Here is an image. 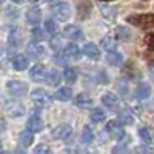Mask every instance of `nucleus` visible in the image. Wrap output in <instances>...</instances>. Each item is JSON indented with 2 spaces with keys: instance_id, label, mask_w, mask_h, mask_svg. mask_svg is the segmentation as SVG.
<instances>
[{
  "instance_id": "36",
  "label": "nucleus",
  "mask_w": 154,
  "mask_h": 154,
  "mask_svg": "<svg viewBox=\"0 0 154 154\" xmlns=\"http://www.w3.org/2000/svg\"><path fill=\"white\" fill-rule=\"evenodd\" d=\"M117 88H119V91H120V94L122 96H126V93H128V85H126V82L125 80H119L117 82Z\"/></svg>"
},
{
  "instance_id": "19",
  "label": "nucleus",
  "mask_w": 154,
  "mask_h": 154,
  "mask_svg": "<svg viewBox=\"0 0 154 154\" xmlns=\"http://www.w3.org/2000/svg\"><path fill=\"white\" fill-rule=\"evenodd\" d=\"M28 54L31 57H34V59H42L45 56V49H43V46L40 43H34L32 42L31 45H28Z\"/></svg>"
},
{
  "instance_id": "29",
  "label": "nucleus",
  "mask_w": 154,
  "mask_h": 154,
  "mask_svg": "<svg viewBox=\"0 0 154 154\" xmlns=\"http://www.w3.org/2000/svg\"><path fill=\"white\" fill-rule=\"evenodd\" d=\"M62 75H63V79H65L68 83H74L75 79H77V74H75V71L72 68H65L63 72H62Z\"/></svg>"
},
{
  "instance_id": "27",
  "label": "nucleus",
  "mask_w": 154,
  "mask_h": 154,
  "mask_svg": "<svg viewBox=\"0 0 154 154\" xmlns=\"http://www.w3.org/2000/svg\"><path fill=\"white\" fill-rule=\"evenodd\" d=\"M89 117H91V120L94 122V123H100V122H103L105 120V111L102 109V108H94L93 111H91V114H89Z\"/></svg>"
},
{
  "instance_id": "13",
  "label": "nucleus",
  "mask_w": 154,
  "mask_h": 154,
  "mask_svg": "<svg viewBox=\"0 0 154 154\" xmlns=\"http://www.w3.org/2000/svg\"><path fill=\"white\" fill-rule=\"evenodd\" d=\"M26 20H28L29 25L38 28V23H40V20H42V11L38 9L37 6L31 8V9L28 11V14H26Z\"/></svg>"
},
{
  "instance_id": "35",
  "label": "nucleus",
  "mask_w": 154,
  "mask_h": 154,
  "mask_svg": "<svg viewBox=\"0 0 154 154\" xmlns=\"http://www.w3.org/2000/svg\"><path fill=\"white\" fill-rule=\"evenodd\" d=\"M34 154H51V149L48 145H37V148L34 149Z\"/></svg>"
},
{
  "instance_id": "39",
  "label": "nucleus",
  "mask_w": 154,
  "mask_h": 154,
  "mask_svg": "<svg viewBox=\"0 0 154 154\" xmlns=\"http://www.w3.org/2000/svg\"><path fill=\"white\" fill-rule=\"evenodd\" d=\"M48 3H54V5H57V3H60V0H46Z\"/></svg>"
},
{
  "instance_id": "2",
  "label": "nucleus",
  "mask_w": 154,
  "mask_h": 154,
  "mask_svg": "<svg viewBox=\"0 0 154 154\" xmlns=\"http://www.w3.org/2000/svg\"><path fill=\"white\" fill-rule=\"evenodd\" d=\"M6 91L9 93L11 97H22L28 93V85L22 80L12 79L6 82Z\"/></svg>"
},
{
  "instance_id": "37",
  "label": "nucleus",
  "mask_w": 154,
  "mask_h": 154,
  "mask_svg": "<svg viewBox=\"0 0 154 154\" xmlns=\"http://www.w3.org/2000/svg\"><path fill=\"white\" fill-rule=\"evenodd\" d=\"M112 154H128V148L120 143V145H117V146L112 148Z\"/></svg>"
},
{
  "instance_id": "12",
  "label": "nucleus",
  "mask_w": 154,
  "mask_h": 154,
  "mask_svg": "<svg viewBox=\"0 0 154 154\" xmlns=\"http://www.w3.org/2000/svg\"><path fill=\"white\" fill-rule=\"evenodd\" d=\"M71 133H72V130H71L69 125H59V126H56L53 130V137L57 139V140H62V139L69 137Z\"/></svg>"
},
{
  "instance_id": "33",
  "label": "nucleus",
  "mask_w": 154,
  "mask_h": 154,
  "mask_svg": "<svg viewBox=\"0 0 154 154\" xmlns=\"http://www.w3.org/2000/svg\"><path fill=\"white\" fill-rule=\"evenodd\" d=\"M45 31L56 35V32H57V23H56L53 19H48V20L45 22Z\"/></svg>"
},
{
  "instance_id": "8",
  "label": "nucleus",
  "mask_w": 154,
  "mask_h": 154,
  "mask_svg": "<svg viewBox=\"0 0 154 154\" xmlns=\"http://www.w3.org/2000/svg\"><path fill=\"white\" fill-rule=\"evenodd\" d=\"M46 68L40 63H35V65L29 69V77L34 80V82H42V80H46Z\"/></svg>"
},
{
  "instance_id": "41",
  "label": "nucleus",
  "mask_w": 154,
  "mask_h": 154,
  "mask_svg": "<svg viewBox=\"0 0 154 154\" xmlns=\"http://www.w3.org/2000/svg\"><path fill=\"white\" fill-rule=\"evenodd\" d=\"M11 2H14V3H22L23 0H11Z\"/></svg>"
},
{
  "instance_id": "28",
  "label": "nucleus",
  "mask_w": 154,
  "mask_h": 154,
  "mask_svg": "<svg viewBox=\"0 0 154 154\" xmlns=\"http://www.w3.org/2000/svg\"><path fill=\"white\" fill-rule=\"evenodd\" d=\"M100 43H102V48L106 49L108 53H114V49L117 48V43H116V40L111 38V37H103Z\"/></svg>"
},
{
  "instance_id": "7",
  "label": "nucleus",
  "mask_w": 154,
  "mask_h": 154,
  "mask_svg": "<svg viewBox=\"0 0 154 154\" xmlns=\"http://www.w3.org/2000/svg\"><path fill=\"white\" fill-rule=\"evenodd\" d=\"M5 111L11 117H20L25 114V106L17 100H5Z\"/></svg>"
},
{
  "instance_id": "45",
  "label": "nucleus",
  "mask_w": 154,
  "mask_h": 154,
  "mask_svg": "<svg viewBox=\"0 0 154 154\" xmlns=\"http://www.w3.org/2000/svg\"><path fill=\"white\" fill-rule=\"evenodd\" d=\"M103 2H111V0H103Z\"/></svg>"
},
{
  "instance_id": "21",
  "label": "nucleus",
  "mask_w": 154,
  "mask_h": 154,
  "mask_svg": "<svg viewBox=\"0 0 154 154\" xmlns=\"http://www.w3.org/2000/svg\"><path fill=\"white\" fill-rule=\"evenodd\" d=\"M119 120L122 125H133L134 123V114L128 108H123L119 111Z\"/></svg>"
},
{
  "instance_id": "30",
  "label": "nucleus",
  "mask_w": 154,
  "mask_h": 154,
  "mask_svg": "<svg viewBox=\"0 0 154 154\" xmlns=\"http://www.w3.org/2000/svg\"><path fill=\"white\" fill-rule=\"evenodd\" d=\"M31 37H32V42L35 43H38V42H42V40H45V31L43 29H40V28H34L32 31H31Z\"/></svg>"
},
{
  "instance_id": "6",
  "label": "nucleus",
  "mask_w": 154,
  "mask_h": 154,
  "mask_svg": "<svg viewBox=\"0 0 154 154\" xmlns=\"http://www.w3.org/2000/svg\"><path fill=\"white\" fill-rule=\"evenodd\" d=\"M53 14H54V17H56L57 20L66 22V20L69 19V16H71V6H69V3H66V2L57 3V5L53 8Z\"/></svg>"
},
{
  "instance_id": "3",
  "label": "nucleus",
  "mask_w": 154,
  "mask_h": 154,
  "mask_svg": "<svg viewBox=\"0 0 154 154\" xmlns=\"http://www.w3.org/2000/svg\"><path fill=\"white\" fill-rule=\"evenodd\" d=\"M31 100L34 102L37 106H49L51 102H53L51 96L45 91V89H42V88L32 89V93H31Z\"/></svg>"
},
{
  "instance_id": "25",
  "label": "nucleus",
  "mask_w": 154,
  "mask_h": 154,
  "mask_svg": "<svg viewBox=\"0 0 154 154\" xmlns=\"http://www.w3.org/2000/svg\"><path fill=\"white\" fill-rule=\"evenodd\" d=\"M60 72L57 71V69H51L49 72H48V75H46V83L49 85V86H57L59 85V82H60Z\"/></svg>"
},
{
  "instance_id": "20",
  "label": "nucleus",
  "mask_w": 154,
  "mask_h": 154,
  "mask_svg": "<svg viewBox=\"0 0 154 154\" xmlns=\"http://www.w3.org/2000/svg\"><path fill=\"white\" fill-rule=\"evenodd\" d=\"M100 12L108 22H112V20H116V17H117V9H116V6L102 5L100 6Z\"/></svg>"
},
{
  "instance_id": "24",
  "label": "nucleus",
  "mask_w": 154,
  "mask_h": 154,
  "mask_svg": "<svg viewBox=\"0 0 154 154\" xmlns=\"http://www.w3.org/2000/svg\"><path fill=\"white\" fill-rule=\"evenodd\" d=\"M72 97V91H71V88L68 86H62L57 89V93H56V99L60 100V102H66Z\"/></svg>"
},
{
  "instance_id": "32",
  "label": "nucleus",
  "mask_w": 154,
  "mask_h": 154,
  "mask_svg": "<svg viewBox=\"0 0 154 154\" xmlns=\"http://www.w3.org/2000/svg\"><path fill=\"white\" fill-rule=\"evenodd\" d=\"M93 139H94V133H93V130H91L89 126H85L83 134H82V142H83V143H91V142H93Z\"/></svg>"
},
{
  "instance_id": "10",
  "label": "nucleus",
  "mask_w": 154,
  "mask_h": 154,
  "mask_svg": "<svg viewBox=\"0 0 154 154\" xmlns=\"http://www.w3.org/2000/svg\"><path fill=\"white\" fill-rule=\"evenodd\" d=\"M26 130L31 131L32 134H34V133H38V131H42V130H43V122H42V119L38 117V116L32 114L31 117L28 119V122H26Z\"/></svg>"
},
{
  "instance_id": "11",
  "label": "nucleus",
  "mask_w": 154,
  "mask_h": 154,
  "mask_svg": "<svg viewBox=\"0 0 154 154\" xmlns=\"http://www.w3.org/2000/svg\"><path fill=\"white\" fill-rule=\"evenodd\" d=\"M11 63H12V68H14L16 71H23V69H26V68H28L29 60H28V57H26V56H23V54H17V56L12 57Z\"/></svg>"
},
{
  "instance_id": "4",
  "label": "nucleus",
  "mask_w": 154,
  "mask_h": 154,
  "mask_svg": "<svg viewBox=\"0 0 154 154\" xmlns=\"http://www.w3.org/2000/svg\"><path fill=\"white\" fill-rule=\"evenodd\" d=\"M80 59V49H79V46H77L75 43H69L65 49H63V53H62V57H59L57 60L62 63V62H68V60H74V62H77Z\"/></svg>"
},
{
  "instance_id": "22",
  "label": "nucleus",
  "mask_w": 154,
  "mask_h": 154,
  "mask_svg": "<svg viewBox=\"0 0 154 154\" xmlns=\"http://www.w3.org/2000/svg\"><path fill=\"white\" fill-rule=\"evenodd\" d=\"M136 96H137V99H140V100L149 99V96H151V88H149L146 83H140V85L136 88Z\"/></svg>"
},
{
  "instance_id": "34",
  "label": "nucleus",
  "mask_w": 154,
  "mask_h": 154,
  "mask_svg": "<svg viewBox=\"0 0 154 154\" xmlns=\"http://www.w3.org/2000/svg\"><path fill=\"white\" fill-rule=\"evenodd\" d=\"M116 35H117V38H120V40H123V38L126 40V38H130V31L123 26H117L116 28Z\"/></svg>"
},
{
  "instance_id": "40",
  "label": "nucleus",
  "mask_w": 154,
  "mask_h": 154,
  "mask_svg": "<svg viewBox=\"0 0 154 154\" xmlns=\"http://www.w3.org/2000/svg\"><path fill=\"white\" fill-rule=\"evenodd\" d=\"M16 154H26V152H23L22 149H16Z\"/></svg>"
},
{
  "instance_id": "5",
  "label": "nucleus",
  "mask_w": 154,
  "mask_h": 154,
  "mask_svg": "<svg viewBox=\"0 0 154 154\" xmlns=\"http://www.w3.org/2000/svg\"><path fill=\"white\" fill-rule=\"evenodd\" d=\"M106 133L116 140H122L125 137V130H123V125L120 123V120L108 122L106 123Z\"/></svg>"
},
{
  "instance_id": "9",
  "label": "nucleus",
  "mask_w": 154,
  "mask_h": 154,
  "mask_svg": "<svg viewBox=\"0 0 154 154\" xmlns=\"http://www.w3.org/2000/svg\"><path fill=\"white\" fill-rule=\"evenodd\" d=\"M91 2L89 0H79L77 2V16H79L80 20H85L86 17H89V14H91Z\"/></svg>"
},
{
  "instance_id": "42",
  "label": "nucleus",
  "mask_w": 154,
  "mask_h": 154,
  "mask_svg": "<svg viewBox=\"0 0 154 154\" xmlns=\"http://www.w3.org/2000/svg\"><path fill=\"white\" fill-rule=\"evenodd\" d=\"M29 2H32V3H35V2H37V0H29Z\"/></svg>"
},
{
  "instance_id": "31",
  "label": "nucleus",
  "mask_w": 154,
  "mask_h": 154,
  "mask_svg": "<svg viewBox=\"0 0 154 154\" xmlns=\"http://www.w3.org/2000/svg\"><path fill=\"white\" fill-rule=\"evenodd\" d=\"M49 46L53 48L54 51H59V49H62V35H59V34H56V35H53L49 38Z\"/></svg>"
},
{
  "instance_id": "14",
  "label": "nucleus",
  "mask_w": 154,
  "mask_h": 154,
  "mask_svg": "<svg viewBox=\"0 0 154 154\" xmlns=\"http://www.w3.org/2000/svg\"><path fill=\"white\" fill-rule=\"evenodd\" d=\"M102 102H103V105H105L106 108H109V109H112V111H116V109L119 108V97L116 96L114 93L105 94L103 97H102Z\"/></svg>"
},
{
  "instance_id": "44",
  "label": "nucleus",
  "mask_w": 154,
  "mask_h": 154,
  "mask_svg": "<svg viewBox=\"0 0 154 154\" xmlns=\"http://www.w3.org/2000/svg\"><path fill=\"white\" fill-rule=\"evenodd\" d=\"M142 154H149V152H146V151H145V152H142Z\"/></svg>"
},
{
  "instance_id": "26",
  "label": "nucleus",
  "mask_w": 154,
  "mask_h": 154,
  "mask_svg": "<svg viewBox=\"0 0 154 154\" xmlns=\"http://www.w3.org/2000/svg\"><path fill=\"white\" fill-rule=\"evenodd\" d=\"M106 62L109 63V65H112V66H119V65H122V62H123V56L120 54V53H108V56H106Z\"/></svg>"
},
{
  "instance_id": "18",
  "label": "nucleus",
  "mask_w": 154,
  "mask_h": 154,
  "mask_svg": "<svg viewBox=\"0 0 154 154\" xmlns=\"http://www.w3.org/2000/svg\"><path fill=\"white\" fill-rule=\"evenodd\" d=\"M32 142H34V136H32L31 131H28V130L20 131V134H19V145H20L22 148L29 146Z\"/></svg>"
},
{
  "instance_id": "1",
  "label": "nucleus",
  "mask_w": 154,
  "mask_h": 154,
  "mask_svg": "<svg viewBox=\"0 0 154 154\" xmlns=\"http://www.w3.org/2000/svg\"><path fill=\"white\" fill-rule=\"evenodd\" d=\"M126 22L142 29L154 28V14H131L126 17Z\"/></svg>"
},
{
  "instance_id": "38",
  "label": "nucleus",
  "mask_w": 154,
  "mask_h": 154,
  "mask_svg": "<svg viewBox=\"0 0 154 154\" xmlns=\"http://www.w3.org/2000/svg\"><path fill=\"white\" fill-rule=\"evenodd\" d=\"M145 42H146V46H148L151 51H154V32H151V34H148V35L145 37Z\"/></svg>"
},
{
  "instance_id": "15",
  "label": "nucleus",
  "mask_w": 154,
  "mask_h": 154,
  "mask_svg": "<svg viewBox=\"0 0 154 154\" xmlns=\"http://www.w3.org/2000/svg\"><path fill=\"white\" fill-rule=\"evenodd\" d=\"M83 53L86 57L93 59V60H99L100 59V49L96 43H85L83 46Z\"/></svg>"
},
{
  "instance_id": "17",
  "label": "nucleus",
  "mask_w": 154,
  "mask_h": 154,
  "mask_svg": "<svg viewBox=\"0 0 154 154\" xmlns=\"http://www.w3.org/2000/svg\"><path fill=\"white\" fill-rule=\"evenodd\" d=\"M63 32H65V35L68 38H71V40H79V38L83 37V32L79 26H75V25H68V26L63 29Z\"/></svg>"
},
{
  "instance_id": "23",
  "label": "nucleus",
  "mask_w": 154,
  "mask_h": 154,
  "mask_svg": "<svg viewBox=\"0 0 154 154\" xmlns=\"http://www.w3.org/2000/svg\"><path fill=\"white\" fill-rule=\"evenodd\" d=\"M139 136H140V139H142L145 143H148V145H151V143L154 142V133L149 130V128H146V126L140 128V130H139Z\"/></svg>"
},
{
  "instance_id": "43",
  "label": "nucleus",
  "mask_w": 154,
  "mask_h": 154,
  "mask_svg": "<svg viewBox=\"0 0 154 154\" xmlns=\"http://www.w3.org/2000/svg\"><path fill=\"white\" fill-rule=\"evenodd\" d=\"M2 154H9V152H6V151H3V152H2Z\"/></svg>"
},
{
  "instance_id": "16",
  "label": "nucleus",
  "mask_w": 154,
  "mask_h": 154,
  "mask_svg": "<svg viewBox=\"0 0 154 154\" xmlns=\"http://www.w3.org/2000/svg\"><path fill=\"white\" fill-rule=\"evenodd\" d=\"M74 105L77 108H89L93 105V99L89 97L86 93H82V94L74 97Z\"/></svg>"
}]
</instances>
